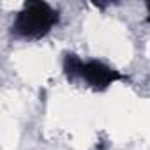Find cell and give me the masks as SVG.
Returning a JSON list of instances; mask_svg holds the SVG:
<instances>
[{"label": "cell", "mask_w": 150, "mask_h": 150, "mask_svg": "<svg viewBox=\"0 0 150 150\" xmlns=\"http://www.w3.org/2000/svg\"><path fill=\"white\" fill-rule=\"evenodd\" d=\"M145 7H146V21L150 23V2H146V4H145Z\"/></svg>", "instance_id": "cell-3"}, {"label": "cell", "mask_w": 150, "mask_h": 150, "mask_svg": "<svg viewBox=\"0 0 150 150\" xmlns=\"http://www.w3.org/2000/svg\"><path fill=\"white\" fill-rule=\"evenodd\" d=\"M60 21V13L42 0H30L16 13L11 32L16 39L39 41L46 37Z\"/></svg>", "instance_id": "cell-2"}, {"label": "cell", "mask_w": 150, "mask_h": 150, "mask_svg": "<svg viewBox=\"0 0 150 150\" xmlns=\"http://www.w3.org/2000/svg\"><path fill=\"white\" fill-rule=\"evenodd\" d=\"M62 69L69 81H83L88 88L104 92L113 83L129 81L125 74L118 69L97 60V58H81L76 53H65L62 58Z\"/></svg>", "instance_id": "cell-1"}]
</instances>
